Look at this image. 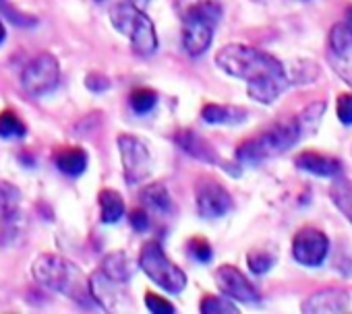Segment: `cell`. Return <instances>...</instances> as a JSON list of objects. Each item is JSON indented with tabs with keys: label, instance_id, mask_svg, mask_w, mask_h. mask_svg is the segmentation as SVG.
I'll use <instances>...</instances> for the list:
<instances>
[{
	"label": "cell",
	"instance_id": "6da1fadb",
	"mask_svg": "<svg viewBox=\"0 0 352 314\" xmlns=\"http://www.w3.org/2000/svg\"><path fill=\"white\" fill-rule=\"evenodd\" d=\"M216 64L226 75L247 83V93L257 104L278 101L290 87L286 67L272 54L247 46L228 44L216 54Z\"/></svg>",
	"mask_w": 352,
	"mask_h": 314
},
{
	"label": "cell",
	"instance_id": "7a4b0ae2",
	"mask_svg": "<svg viewBox=\"0 0 352 314\" xmlns=\"http://www.w3.org/2000/svg\"><path fill=\"white\" fill-rule=\"evenodd\" d=\"M32 273L40 285L73 300L81 308L94 310L98 306L91 295L89 277L73 261L58 254H40L32 265Z\"/></svg>",
	"mask_w": 352,
	"mask_h": 314
},
{
	"label": "cell",
	"instance_id": "3957f363",
	"mask_svg": "<svg viewBox=\"0 0 352 314\" xmlns=\"http://www.w3.org/2000/svg\"><path fill=\"white\" fill-rule=\"evenodd\" d=\"M300 141V130L296 118H286L253 138H247L236 149V160L245 166H257L261 162L274 160V157L286 153Z\"/></svg>",
	"mask_w": 352,
	"mask_h": 314
},
{
	"label": "cell",
	"instance_id": "277c9868",
	"mask_svg": "<svg viewBox=\"0 0 352 314\" xmlns=\"http://www.w3.org/2000/svg\"><path fill=\"white\" fill-rule=\"evenodd\" d=\"M110 21L114 29L124 36L131 44V50L141 56L149 58L157 50V34L151 19L131 3H118L110 9Z\"/></svg>",
	"mask_w": 352,
	"mask_h": 314
},
{
	"label": "cell",
	"instance_id": "5b68a950",
	"mask_svg": "<svg viewBox=\"0 0 352 314\" xmlns=\"http://www.w3.org/2000/svg\"><path fill=\"white\" fill-rule=\"evenodd\" d=\"M139 267L157 287L166 289L168 293H181L187 287V275L166 256L162 244L155 240H149L141 246Z\"/></svg>",
	"mask_w": 352,
	"mask_h": 314
},
{
	"label": "cell",
	"instance_id": "8992f818",
	"mask_svg": "<svg viewBox=\"0 0 352 314\" xmlns=\"http://www.w3.org/2000/svg\"><path fill=\"white\" fill-rule=\"evenodd\" d=\"M116 145L120 151L126 184L135 186L147 180L151 174V155H149L147 145L135 134H118Z\"/></svg>",
	"mask_w": 352,
	"mask_h": 314
},
{
	"label": "cell",
	"instance_id": "52a82bcc",
	"mask_svg": "<svg viewBox=\"0 0 352 314\" xmlns=\"http://www.w3.org/2000/svg\"><path fill=\"white\" fill-rule=\"evenodd\" d=\"M58 81H60L58 60L48 52L34 56L21 73V85L34 97H42L54 91L58 87Z\"/></svg>",
	"mask_w": 352,
	"mask_h": 314
},
{
	"label": "cell",
	"instance_id": "ba28073f",
	"mask_svg": "<svg viewBox=\"0 0 352 314\" xmlns=\"http://www.w3.org/2000/svg\"><path fill=\"white\" fill-rule=\"evenodd\" d=\"M329 254V238L317 228H300L292 238V256L298 265L317 269Z\"/></svg>",
	"mask_w": 352,
	"mask_h": 314
},
{
	"label": "cell",
	"instance_id": "9c48e42d",
	"mask_svg": "<svg viewBox=\"0 0 352 314\" xmlns=\"http://www.w3.org/2000/svg\"><path fill=\"white\" fill-rule=\"evenodd\" d=\"M327 62L333 73L352 87V29L342 21L329 29L327 36Z\"/></svg>",
	"mask_w": 352,
	"mask_h": 314
},
{
	"label": "cell",
	"instance_id": "30bf717a",
	"mask_svg": "<svg viewBox=\"0 0 352 314\" xmlns=\"http://www.w3.org/2000/svg\"><path fill=\"white\" fill-rule=\"evenodd\" d=\"M195 203H197V213L204 219L224 217L234 207L230 193L214 178H199L195 182Z\"/></svg>",
	"mask_w": 352,
	"mask_h": 314
},
{
	"label": "cell",
	"instance_id": "8fae6325",
	"mask_svg": "<svg viewBox=\"0 0 352 314\" xmlns=\"http://www.w3.org/2000/svg\"><path fill=\"white\" fill-rule=\"evenodd\" d=\"M216 283L220 287V291L236 302L243 304H257L261 300L257 287L245 277V273H241L236 267L232 265H222L216 271Z\"/></svg>",
	"mask_w": 352,
	"mask_h": 314
},
{
	"label": "cell",
	"instance_id": "7c38bea8",
	"mask_svg": "<svg viewBox=\"0 0 352 314\" xmlns=\"http://www.w3.org/2000/svg\"><path fill=\"white\" fill-rule=\"evenodd\" d=\"M350 293L346 289H340V287H325V289H319L315 293H311L300 310L305 314H338V312H346L350 310Z\"/></svg>",
	"mask_w": 352,
	"mask_h": 314
},
{
	"label": "cell",
	"instance_id": "4fadbf2b",
	"mask_svg": "<svg viewBox=\"0 0 352 314\" xmlns=\"http://www.w3.org/2000/svg\"><path fill=\"white\" fill-rule=\"evenodd\" d=\"M296 170L317 176V178H340L342 176V162L331 155H323L317 151H305L294 160Z\"/></svg>",
	"mask_w": 352,
	"mask_h": 314
},
{
	"label": "cell",
	"instance_id": "5bb4252c",
	"mask_svg": "<svg viewBox=\"0 0 352 314\" xmlns=\"http://www.w3.org/2000/svg\"><path fill=\"white\" fill-rule=\"evenodd\" d=\"M174 143L179 145L185 153H189L195 160L204 162V164H210V166H220V155L218 151L212 147L210 141H206L201 134H197L195 130L191 128H181L174 132Z\"/></svg>",
	"mask_w": 352,
	"mask_h": 314
},
{
	"label": "cell",
	"instance_id": "9a60e30c",
	"mask_svg": "<svg viewBox=\"0 0 352 314\" xmlns=\"http://www.w3.org/2000/svg\"><path fill=\"white\" fill-rule=\"evenodd\" d=\"M174 13L179 15L181 21L199 19V21H208L218 27L224 11H222L220 0H176Z\"/></svg>",
	"mask_w": 352,
	"mask_h": 314
},
{
	"label": "cell",
	"instance_id": "2e32d148",
	"mask_svg": "<svg viewBox=\"0 0 352 314\" xmlns=\"http://www.w3.org/2000/svg\"><path fill=\"white\" fill-rule=\"evenodd\" d=\"M214 32H216V25L208 21H199V19L183 21V48L187 50V54L193 58L206 54L212 46Z\"/></svg>",
	"mask_w": 352,
	"mask_h": 314
},
{
	"label": "cell",
	"instance_id": "e0dca14e",
	"mask_svg": "<svg viewBox=\"0 0 352 314\" xmlns=\"http://www.w3.org/2000/svg\"><path fill=\"white\" fill-rule=\"evenodd\" d=\"M120 285H124V283H118V281L108 279L102 271H98L96 275L89 277L91 295L98 302V306H104V310H114L116 306H120L122 302H126L124 289L118 291Z\"/></svg>",
	"mask_w": 352,
	"mask_h": 314
},
{
	"label": "cell",
	"instance_id": "ac0fdd59",
	"mask_svg": "<svg viewBox=\"0 0 352 314\" xmlns=\"http://www.w3.org/2000/svg\"><path fill=\"white\" fill-rule=\"evenodd\" d=\"M21 215V191L9 182L0 180V219L5 221L7 230H13Z\"/></svg>",
	"mask_w": 352,
	"mask_h": 314
},
{
	"label": "cell",
	"instance_id": "d6986e66",
	"mask_svg": "<svg viewBox=\"0 0 352 314\" xmlns=\"http://www.w3.org/2000/svg\"><path fill=\"white\" fill-rule=\"evenodd\" d=\"M201 118L208 124H226L239 126L249 118V112L239 106H222V104H208L201 110Z\"/></svg>",
	"mask_w": 352,
	"mask_h": 314
},
{
	"label": "cell",
	"instance_id": "ffe728a7",
	"mask_svg": "<svg viewBox=\"0 0 352 314\" xmlns=\"http://www.w3.org/2000/svg\"><path fill=\"white\" fill-rule=\"evenodd\" d=\"M141 203L145 209H151L153 213L160 215H170L174 213V203L168 193V186L164 182H153L151 186L141 191Z\"/></svg>",
	"mask_w": 352,
	"mask_h": 314
},
{
	"label": "cell",
	"instance_id": "44dd1931",
	"mask_svg": "<svg viewBox=\"0 0 352 314\" xmlns=\"http://www.w3.org/2000/svg\"><path fill=\"white\" fill-rule=\"evenodd\" d=\"M54 164L67 176H81L87 168V153L81 147H65L56 153Z\"/></svg>",
	"mask_w": 352,
	"mask_h": 314
},
{
	"label": "cell",
	"instance_id": "7402d4cb",
	"mask_svg": "<svg viewBox=\"0 0 352 314\" xmlns=\"http://www.w3.org/2000/svg\"><path fill=\"white\" fill-rule=\"evenodd\" d=\"M102 273L112 279V281H118V283H126L133 273H135V263L133 258L126 254V252H112L104 258L102 263Z\"/></svg>",
	"mask_w": 352,
	"mask_h": 314
},
{
	"label": "cell",
	"instance_id": "603a6c76",
	"mask_svg": "<svg viewBox=\"0 0 352 314\" xmlns=\"http://www.w3.org/2000/svg\"><path fill=\"white\" fill-rule=\"evenodd\" d=\"M100 209H102V224H116L124 215V199L120 193L112 189H102L100 191Z\"/></svg>",
	"mask_w": 352,
	"mask_h": 314
},
{
	"label": "cell",
	"instance_id": "cb8c5ba5",
	"mask_svg": "<svg viewBox=\"0 0 352 314\" xmlns=\"http://www.w3.org/2000/svg\"><path fill=\"white\" fill-rule=\"evenodd\" d=\"M325 101H313L309 104L298 116H296V122H298V130H300V138L305 136H311L317 132L319 124H321V118L325 114Z\"/></svg>",
	"mask_w": 352,
	"mask_h": 314
},
{
	"label": "cell",
	"instance_id": "d4e9b609",
	"mask_svg": "<svg viewBox=\"0 0 352 314\" xmlns=\"http://www.w3.org/2000/svg\"><path fill=\"white\" fill-rule=\"evenodd\" d=\"M329 195H331V201L338 207V211L352 224V180L336 178Z\"/></svg>",
	"mask_w": 352,
	"mask_h": 314
},
{
	"label": "cell",
	"instance_id": "484cf974",
	"mask_svg": "<svg viewBox=\"0 0 352 314\" xmlns=\"http://www.w3.org/2000/svg\"><path fill=\"white\" fill-rule=\"evenodd\" d=\"M129 104H131V110L135 114H139V116L149 114L157 104V93L153 89H147V87L133 89L131 95H129Z\"/></svg>",
	"mask_w": 352,
	"mask_h": 314
},
{
	"label": "cell",
	"instance_id": "4316f807",
	"mask_svg": "<svg viewBox=\"0 0 352 314\" xmlns=\"http://www.w3.org/2000/svg\"><path fill=\"white\" fill-rule=\"evenodd\" d=\"M319 73H321V69L313 60H296L288 79H290V85L292 83L307 85V83H315L319 79Z\"/></svg>",
	"mask_w": 352,
	"mask_h": 314
},
{
	"label": "cell",
	"instance_id": "83f0119b",
	"mask_svg": "<svg viewBox=\"0 0 352 314\" xmlns=\"http://www.w3.org/2000/svg\"><path fill=\"white\" fill-rule=\"evenodd\" d=\"M23 134H25V126L11 110H5L3 114H0V136L3 138H19Z\"/></svg>",
	"mask_w": 352,
	"mask_h": 314
},
{
	"label": "cell",
	"instance_id": "f1b7e54d",
	"mask_svg": "<svg viewBox=\"0 0 352 314\" xmlns=\"http://www.w3.org/2000/svg\"><path fill=\"white\" fill-rule=\"evenodd\" d=\"M247 265L255 275H265L276 265V256L267 250H251L247 256Z\"/></svg>",
	"mask_w": 352,
	"mask_h": 314
},
{
	"label": "cell",
	"instance_id": "f546056e",
	"mask_svg": "<svg viewBox=\"0 0 352 314\" xmlns=\"http://www.w3.org/2000/svg\"><path fill=\"white\" fill-rule=\"evenodd\" d=\"M199 310L204 314H236L239 312V308L232 302L218 298V295H206L199 304Z\"/></svg>",
	"mask_w": 352,
	"mask_h": 314
},
{
	"label": "cell",
	"instance_id": "4dcf8cb0",
	"mask_svg": "<svg viewBox=\"0 0 352 314\" xmlns=\"http://www.w3.org/2000/svg\"><path fill=\"white\" fill-rule=\"evenodd\" d=\"M187 250L199 263H210L212 256H214V248L206 238H191L189 244H187Z\"/></svg>",
	"mask_w": 352,
	"mask_h": 314
},
{
	"label": "cell",
	"instance_id": "1f68e13d",
	"mask_svg": "<svg viewBox=\"0 0 352 314\" xmlns=\"http://www.w3.org/2000/svg\"><path fill=\"white\" fill-rule=\"evenodd\" d=\"M336 114L344 126H352V93H342L336 99Z\"/></svg>",
	"mask_w": 352,
	"mask_h": 314
},
{
	"label": "cell",
	"instance_id": "d6a6232c",
	"mask_svg": "<svg viewBox=\"0 0 352 314\" xmlns=\"http://www.w3.org/2000/svg\"><path fill=\"white\" fill-rule=\"evenodd\" d=\"M145 306H147L149 312H155V314H172L176 310L166 298H162V295H157L153 291L145 293Z\"/></svg>",
	"mask_w": 352,
	"mask_h": 314
},
{
	"label": "cell",
	"instance_id": "836d02e7",
	"mask_svg": "<svg viewBox=\"0 0 352 314\" xmlns=\"http://www.w3.org/2000/svg\"><path fill=\"white\" fill-rule=\"evenodd\" d=\"M110 79L106 77V75H100V73H91V75H87L85 77V87L89 89V91H94V93H104V91H108L110 89Z\"/></svg>",
	"mask_w": 352,
	"mask_h": 314
},
{
	"label": "cell",
	"instance_id": "e575fe53",
	"mask_svg": "<svg viewBox=\"0 0 352 314\" xmlns=\"http://www.w3.org/2000/svg\"><path fill=\"white\" fill-rule=\"evenodd\" d=\"M129 221H131V228H133L135 232H147V230H149V215H147V211L141 209V207L135 209V211H131Z\"/></svg>",
	"mask_w": 352,
	"mask_h": 314
},
{
	"label": "cell",
	"instance_id": "d590c367",
	"mask_svg": "<svg viewBox=\"0 0 352 314\" xmlns=\"http://www.w3.org/2000/svg\"><path fill=\"white\" fill-rule=\"evenodd\" d=\"M5 13H7L9 21H13L15 25H21V27H34V25H38V19H36V17L25 15V13H19V15H17L11 7H7Z\"/></svg>",
	"mask_w": 352,
	"mask_h": 314
},
{
	"label": "cell",
	"instance_id": "8d00e7d4",
	"mask_svg": "<svg viewBox=\"0 0 352 314\" xmlns=\"http://www.w3.org/2000/svg\"><path fill=\"white\" fill-rule=\"evenodd\" d=\"M344 23L352 29V7H348V11H346V19H344Z\"/></svg>",
	"mask_w": 352,
	"mask_h": 314
},
{
	"label": "cell",
	"instance_id": "74e56055",
	"mask_svg": "<svg viewBox=\"0 0 352 314\" xmlns=\"http://www.w3.org/2000/svg\"><path fill=\"white\" fill-rule=\"evenodd\" d=\"M5 38H7V29H5L3 21H0V44H3V42H5Z\"/></svg>",
	"mask_w": 352,
	"mask_h": 314
}]
</instances>
